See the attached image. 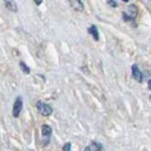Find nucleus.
<instances>
[{"instance_id": "1", "label": "nucleus", "mask_w": 151, "mask_h": 151, "mask_svg": "<svg viewBox=\"0 0 151 151\" xmlns=\"http://www.w3.org/2000/svg\"><path fill=\"white\" fill-rule=\"evenodd\" d=\"M37 108H38V111H39L40 115L44 116V117H48V116H50L52 113H53V108H52V106L47 105V103L42 102V101L37 102Z\"/></svg>"}, {"instance_id": "2", "label": "nucleus", "mask_w": 151, "mask_h": 151, "mask_svg": "<svg viewBox=\"0 0 151 151\" xmlns=\"http://www.w3.org/2000/svg\"><path fill=\"white\" fill-rule=\"evenodd\" d=\"M22 111H23V97L18 96L15 98V101H14V105H13V116L19 117Z\"/></svg>"}, {"instance_id": "3", "label": "nucleus", "mask_w": 151, "mask_h": 151, "mask_svg": "<svg viewBox=\"0 0 151 151\" xmlns=\"http://www.w3.org/2000/svg\"><path fill=\"white\" fill-rule=\"evenodd\" d=\"M132 76H134V78H135L139 83L142 82V79H144V78H142V73H141V70L139 69V67H137L136 64L132 65Z\"/></svg>"}, {"instance_id": "4", "label": "nucleus", "mask_w": 151, "mask_h": 151, "mask_svg": "<svg viewBox=\"0 0 151 151\" xmlns=\"http://www.w3.org/2000/svg\"><path fill=\"white\" fill-rule=\"evenodd\" d=\"M52 132H53V130H52V127L49 125H43L42 126V136H43L44 139L49 140V137L52 136Z\"/></svg>"}, {"instance_id": "5", "label": "nucleus", "mask_w": 151, "mask_h": 151, "mask_svg": "<svg viewBox=\"0 0 151 151\" xmlns=\"http://www.w3.org/2000/svg\"><path fill=\"white\" fill-rule=\"evenodd\" d=\"M70 6H72L74 10H78V12H82L83 10V3L82 0H68Z\"/></svg>"}, {"instance_id": "6", "label": "nucleus", "mask_w": 151, "mask_h": 151, "mask_svg": "<svg viewBox=\"0 0 151 151\" xmlns=\"http://www.w3.org/2000/svg\"><path fill=\"white\" fill-rule=\"evenodd\" d=\"M4 3H5V6L9 9L10 12H17L18 8H17V4L14 0H4Z\"/></svg>"}, {"instance_id": "7", "label": "nucleus", "mask_w": 151, "mask_h": 151, "mask_svg": "<svg viewBox=\"0 0 151 151\" xmlns=\"http://www.w3.org/2000/svg\"><path fill=\"white\" fill-rule=\"evenodd\" d=\"M91 149H92V151H105V147H103L102 144H100L98 141H92Z\"/></svg>"}, {"instance_id": "8", "label": "nucleus", "mask_w": 151, "mask_h": 151, "mask_svg": "<svg viewBox=\"0 0 151 151\" xmlns=\"http://www.w3.org/2000/svg\"><path fill=\"white\" fill-rule=\"evenodd\" d=\"M127 10H129V15L134 19H136V17H137V8H136V5H129V9H127Z\"/></svg>"}, {"instance_id": "9", "label": "nucleus", "mask_w": 151, "mask_h": 151, "mask_svg": "<svg viewBox=\"0 0 151 151\" xmlns=\"http://www.w3.org/2000/svg\"><path fill=\"white\" fill-rule=\"evenodd\" d=\"M88 32L92 34V37H93V39H94V40H98V39H100V34H98V29H97V27H96V25L89 27Z\"/></svg>"}, {"instance_id": "10", "label": "nucleus", "mask_w": 151, "mask_h": 151, "mask_svg": "<svg viewBox=\"0 0 151 151\" xmlns=\"http://www.w3.org/2000/svg\"><path fill=\"white\" fill-rule=\"evenodd\" d=\"M19 65H20V68H22V70H23L24 73H27V74H29V73H30L29 67H28V65H27L24 62H20V63H19Z\"/></svg>"}, {"instance_id": "11", "label": "nucleus", "mask_w": 151, "mask_h": 151, "mask_svg": "<svg viewBox=\"0 0 151 151\" xmlns=\"http://www.w3.org/2000/svg\"><path fill=\"white\" fill-rule=\"evenodd\" d=\"M63 151H72V144L70 142H65L63 145V147H62Z\"/></svg>"}, {"instance_id": "12", "label": "nucleus", "mask_w": 151, "mask_h": 151, "mask_svg": "<svg viewBox=\"0 0 151 151\" xmlns=\"http://www.w3.org/2000/svg\"><path fill=\"white\" fill-rule=\"evenodd\" d=\"M122 18H124L125 22H134V19H132L127 13H122Z\"/></svg>"}, {"instance_id": "13", "label": "nucleus", "mask_w": 151, "mask_h": 151, "mask_svg": "<svg viewBox=\"0 0 151 151\" xmlns=\"http://www.w3.org/2000/svg\"><path fill=\"white\" fill-rule=\"evenodd\" d=\"M107 4H108L110 6H112V8H117V6H119L115 0H107Z\"/></svg>"}, {"instance_id": "14", "label": "nucleus", "mask_w": 151, "mask_h": 151, "mask_svg": "<svg viewBox=\"0 0 151 151\" xmlns=\"http://www.w3.org/2000/svg\"><path fill=\"white\" fill-rule=\"evenodd\" d=\"M34 3L37 4V5H40V4H42V0H34Z\"/></svg>"}, {"instance_id": "15", "label": "nucleus", "mask_w": 151, "mask_h": 151, "mask_svg": "<svg viewBox=\"0 0 151 151\" xmlns=\"http://www.w3.org/2000/svg\"><path fill=\"white\" fill-rule=\"evenodd\" d=\"M84 151H92V149H91V146H88V147H86V149H84Z\"/></svg>"}, {"instance_id": "16", "label": "nucleus", "mask_w": 151, "mask_h": 151, "mask_svg": "<svg viewBox=\"0 0 151 151\" xmlns=\"http://www.w3.org/2000/svg\"><path fill=\"white\" fill-rule=\"evenodd\" d=\"M147 84H149V88L151 89V79H149V83H147Z\"/></svg>"}, {"instance_id": "17", "label": "nucleus", "mask_w": 151, "mask_h": 151, "mask_svg": "<svg viewBox=\"0 0 151 151\" xmlns=\"http://www.w3.org/2000/svg\"><path fill=\"white\" fill-rule=\"evenodd\" d=\"M122 1H125V3H127V1H129V0H122Z\"/></svg>"}]
</instances>
